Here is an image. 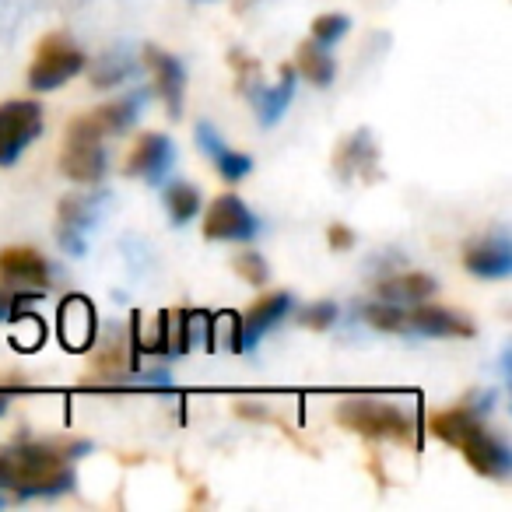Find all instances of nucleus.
<instances>
[{"label":"nucleus","instance_id":"nucleus-1","mask_svg":"<svg viewBox=\"0 0 512 512\" xmlns=\"http://www.w3.org/2000/svg\"><path fill=\"white\" fill-rule=\"evenodd\" d=\"M78 477L60 449L46 442H15L0 449V488L18 498H53L74 491Z\"/></svg>","mask_w":512,"mask_h":512},{"label":"nucleus","instance_id":"nucleus-2","mask_svg":"<svg viewBox=\"0 0 512 512\" xmlns=\"http://www.w3.org/2000/svg\"><path fill=\"white\" fill-rule=\"evenodd\" d=\"M428 428H432L435 439L460 449L463 460L470 463V470H477L481 477H491V481H509L512 449L505 446V439L488 432L484 421L477 418L474 411H467V407H449V411L432 414Z\"/></svg>","mask_w":512,"mask_h":512},{"label":"nucleus","instance_id":"nucleus-3","mask_svg":"<svg viewBox=\"0 0 512 512\" xmlns=\"http://www.w3.org/2000/svg\"><path fill=\"white\" fill-rule=\"evenodd\" d=\"M337 425L351 428L355 435L372 442H418V425H414L411 414H404L400 407L383 404V400L372 397H348L337 404L334 411Z\"/></svg>","mask_w":512,"mask_h":512},{"label":"nucleus","instance_id":"nucleus-4","mask_svg":"<svg viewBox=\"0 0 512 512\" xmlns=\"http://www.w3.org/2000/svg\"><path fill=\"white\" fill-rule=\"evenodd\" d=\"M109 197L106 190L102 193H74V197H64L57 207V239L64 246V253L71 256H85L88 249V232L99 225L102 218L109 214Z\"/></svg>","mask_w":512,"mask_h":512},{"label":"nucleus","instance_id":"nucleus-5","mask_svg":"<svg viewBox=\"0 0 512 512\" xmlns=\"http://www.w3.org/2000/svg\"><path fill=\"white\" fill-rule=\"evenodd\" d=\"M85 64H88L85 53L67 36L53 32V36H46L43 43H39L36 60H32V67H29L32 92H53V88H60L64 81L78 78V74L85 71Z\"/></svg>","mask_w":512,"mask_h":512},{"label":"nucleus","instance_id":"nucleus-6","mask_svg":"<svg viewBox=\"0 0 512 512\" xmlns=\"http://www.w3.org/2000/svg\"><path fill=\"white\" fill-rule=\"evenodd\" d=\"M39 134H43V106L36 99L4 102L0 106V165H15Z\"/></svg>","mask_w":512,"mask_h":512},{"label":"nucleus","instance_id":"nucleus-7","mask_svg":"<svg viewBox=\"0 0 512 512\" xmlns=\"http://www.w3.org/2000/svg\"><path fill=\"white\" fill-rule=\"evenodd\" d=\"M106 148H102V137L88 134L85 127L71 123L67 127V148L60 155V169L74 183H99L106 176Z\"/></svg>","mask_w":512,"mask_h":512},{"label":"nucleus","instance_id":"nucleus-8","mask_svg":"<svg viewBox=\"0 0 512 512\" xmlns=\"http://www.w3.org/2000/svg\"><path fill=\"white\" fill-rule=\"evenodd\" d=\"M256 232H260V221L232 193H221L204 218V235L214 242H249Z\"/></svg>","mask_w":512,"mask_h":512},{"label":"nucleus","instance_id":"nucleus-9","mask_svg":"<svg viewBox=\"0 0 512 512\" xmlns=\"http://www.w3.org/2000/svg\"><path fill=\"white\" fill-rule=\"evenodd\" d=\"M144 64L155 74V92L162 95L165 109H169V120H179L183 116V92H186L183 60L158 50V46H144Z\"/></svg>","mask_w":512,"mask_h":512},{"label":"nucleus","instance_id":"nucleus-10","mask_svg":"<svg viewBox=\"0 0 512 512\" xmlns=\"http://www.w3.org/2000/svg\"><path fill=\"white\" fill-rule=\"evenodd\" d=\"M144 102H148V92L144 88H137V92H127L120 95V99L106 102V106H99L95 113L88 116H78V127H85L88 134L95 137H106V134H123V130H130L137 123V116H141Z\"/></svg>","mask_w":512,"mask_h":512},{"label":"nucleus","instance_id":"nucleus-11","mask_svg":"<svg viewBox=\"0 0 512 512\" xmlns=\"http://www.w3.org/2000/svg\"><path fill=\"white\" fill-rule=\"evenodd\" d=\"M172 162H176V144L165 134H141L127 158V176L148 179V183H162L169 176Z\"/></svg>","mask_w":512,"mask_h":512},{"label":"nucleus","instance_id":"nucleus-12","mask_svg":"<svg viewBox=\"0 0 512 512\" xmlns=\"http://www.w3.org/2000/svg\"><path fill=\"white\" fill-rule=\"evenodd\" d=\"M463 267H467L474 278L484 281H502L512 274V242L509 235H488V239L474 242V246L463 253Z\"/></svg>","mask_w":512,"mask_h":512},{"label":"nucleus","instance_id":"nucleus-13","mask_svg":"<svg viewBox=\"0 0 512 512\" xmlns=\"http://www.w3.org/2000/svg\"><path fill=\"white\" fill-rule=\"evenodd\" d=\"M379 148H376V137L369 134V130H355V134L348 137V141H341V148H337L334 155V169L337 176L348 183V179L362 176L365 183H372V179H379Z\"/></svg>","mask_w":512,"mask_h":512},{"label":"nucleus","instance_id":"nucleus-14","mask_svg":"<svg viewBox=\"0 0 512 512\" xmlns=\"http://www.w3.org/2000/svg\"><path fill=\"white\" fill-rule=\"evenodd\" d=\"M57 330L67 351H88L95 344V330H99L95 306L88 299H81V295L64 299V306L57 313Z\"/></svg>","mask_w":512,"mask_h":512},{"label":"nucleus","instance_id":"nucleus-15","mask_svg":"<svg viewBox=\"0 0 512 512\" xmlns=\"http://www.w3.org/2000/svg\"><path fill=\"white\" fill-rule=\"evenodd\" d=\"M292 309H295V299L288 292H274V295H264L260 302H253L249 313L242 316V351H253L256 344H260V337L278 327Z\"/></svg>","mask_w":512,"mask_h":512},{"label":"nucleus","instance_id":"nucleus-16","mask_svg":"<svg viewBox=\"0 0 512 512\" xmlns=\"http://www.w3.org/2000/svg\"><path fill=\"white\" fill-rule=\"evenodd\" d=\"M0 278L8 285H25V288H43L50 285V264L29 246H11L0 249Z\"/></svg>","mask_w":512,"mask_h":512},{"label":"nucleus","instance_id":"nucleus-17","mask_svg":"<svg viewBox=\"0 0 512 512\" xmlns=\"http://www.w3.org/2000/svg\"><path fill=\"white\" fill-rule=\"evenodd\" d=\"M407 330L421 337H474V323L467 320L463 313H453V309H439V306H418L407 313Z\"/></svg>","mask_w":512,"mask_h":512},{"label":"nucleus","instance_id":"nucleus-18","mask_svg":"<svg viewBox=\"0 0 512 512\" xmlns=\"http://www.w3.org/2000/svg\"><path fill=\"white\" fill-rule=\"evenodd\" d=\"M256 99V116H260V123L264 127H274V123L281 120V113L288 109V102H292L295 95V67L292 64H281V74H278V85L274 88H256V92H249Z\"/></svg>","mask_w":512,"mask_h":512},{"label":"nucleus","instance_id":"nucleus-19","mask_svg":"<svg viewBox=\"0 0 512 512\" xmlns=\"http://www.w3.org/2000/svg\"><path fill=\"white\" fill-rule=\"evenodd\" d=\"M435 292V278L428 274H393V278L379 281V295L383 302H393V306H418V302L432 299Z\"/></svg>","mask_w":512,"mask_h":512},{"label":"nucleus","instance_id":"nucleus-20","mask_svg":"<svg viewBox=\"0 0 512 512\" xmlns=\"http://www.w3.org/2000/svg\"><path fill=\"white\" fill-rule=\"evenodd\" d=\"M137 57L130 46H116V50L102 53L92 64V85L95 88H116L120 81H127L130 74H137Z\"/></svg>","mask_w":512,"mask_h":512},{"label":"nucleus","instance_id":"nucleus-21","mask_svg":"<svg viewBox=\"0 0 512 512\" xmlns=\"http://www.w3.org/2000/svg\"><path fill=\"white\" fill-rule=\"evenodd\" d=\"M295 71L302 74L306 81H313V85H320V88H327L330 81H334V74H337V64H334V57L327 53V46H320V43H302L299 46V53H295Z\"/></svg>","mask_w":512,"mask_h":512},{"label":"nucleus","instance_id":"nucleus-22","mask_svg":"<svg viewBox=\"0 0 512 512\" xmlns=\"http://www.w3.org/2000/svg\"><path fill=\"white\" fill-rule=\"evenodd\" d=\"M200 190L193 183H183V179H176V183L165 186V211H169V221L172 225H186V221L197 218L200 211Z\"/></svg>","mask_w":512,"mask_h":512},{"label":"nucleus","instance_id":"nucleus-23","mask_svg":"<svg viewBox=\"0 0 512 512\" xmlns=\"http://www.w3.org/2000/svg\"><path fill=\"white\" fill-rule=\"evenodd\" d=\"M362 320L369 323L372 330H383V334H404L407 330V313L393 302H379V306H365Z\"/></svg>","mask_w":512,"mask_h":512},{"label":"nucleus","instance_id":"nucleus-24","mask_svg":"<svg viewBox=\"0 0 512 512\" xmlns=\"http://www.w3.org/2000/svg\"><path fill=\"white\" fill-rule=\"evenodd\" d=\"M123 369H130L127 351H123V341H109L106 348H102L99 355H95L92 383H99V379H120Z\"/></svg>","mask_w":512,"mask_h":512},{"label":"nucleus","instance_id":"nucleus-25","mask_svg":"<svg viewBox=\"0 0 512 512\" xmlns=\"http://www.w3.org/2000/svg\"><path fill=\"white\" fill-rule=\"evenodd\" d=\"M211 344H221L225 351L239 355L242 351V316L239 313L211 316Z\"/></svg>","mask_w":512,"mask_h":512},{"label":"nucleus","instance_id":"nucleus-26","mask_svg":"<svg viewBox=\"0 0 512 512\" xmlns=\"http://www.w3.org/2000/svg\"><path fill=\"white\" fill-rule=\"evenodd\" d=\"M11 323H15V348L18 351H39V348H43L46 327H43V320H39V316L18 309V313L11 316Z\"/></svg>","mask_w":512,"mask_h":512},{"label":"nucleus","instance_id":"nucleus-27","mask_svg":"<svg viewBox=\"0 0 512 512\" xmlns=\"http://www.w3.org/2000/svg\"><path fill=\"white\" fill-rule=\"evenodd\" d=\"M235 274H239L246 285L264 288L267 278H271V267H267V260L260 253H242V256H235Z\"/></svg>","mask_w":512,"mask_h":512},{"label":"nucleus","instance_id":"nucleus-28","mask_svg":"<svg viewBox=\"0 0 512 512\" xmlns=\"http://www.w3.org/2000/svg\"><path fill=\"white\" fill-rule=\"evenodd\" d=\"M348 29H351V18H344V15H320L313 22V43L334 46L337 39L348 36Z\"/></svg>","mask_w":512,"mask_h":512},{"label":"nucleus","instance_id":"nucleus-29","mask_svg":"<svg viewBox=\"0 0 512 512\" xmlns=\"http://www.w3.org/2000/svg\"><path fill=\"white\" fill-rule=\"evenodd\" d=\"M214 165H218L221 179H228V183H239V179H246L249 172H253V158L242 155V151H232L225 148L218 158H214Z\"/></svg>","mask_w":512,"mask_h":512},{"label":"nucleus","instance_id":"nucleus-30","mask_svg":"<svg viewBox=\"0 0 512 512\" xmlns=\"http://www.w3.org/2000/svg\"><path fill=\"white\" fill-rule=\"evenodd\" d=\"M337 316H341V309H337V302H316V306H306L299 313V323L309 330H330L337 323Z\"/></svg>","mask_w":512,"mask_h":512},{"label":"nucleus","instance_id":"nucleus-31","mask_svg":"<svg viewBox=\"0 0 512 512\" xmlns=\"http://www.w3.org/2000/svg\"><path fill=\"white\" fill-rule=\"evenodd\" d=\"M197 144H200V151H204V155L211 158V162L221 155V151L228 148V144L221 141L218 130H214V123H211V120H200V123H197Z\"/></svg>","mask_w":512,"mask_h":512},{"label":"nucleus","instance_id":"nucleus-32","mask_svg":"<svg viewBox=\"0 0 512 512\" xmlns=\"http://www.w3.org/2000/svg\"><path fill=\"white\" fill-rule=\"evenodd\" d=\"M495 400H498V393H495V390L470 393V400H467L463 407H467V411H474L477 418H481V414H491V411H495Z\"/></svg>","mask_w":512,"mask_h":512},{"label":"nucleus","instance_id":"nucleus-33","mask_svg":"<svg viewBox=\"0 0 512 512\" xmlns=\"http://www.w3.org/2000/svg\"><path fill=\"white\" fill-rule=\"evenodd\" d=\"M327 242H330V249H337V253H341V249L355 246V232H351L348 225H330L327 228Z\"/></svg>","mask_w":512,"mask_h":512},{"label":"nucleus","instance_id":"nucleus-34","mask_svg":"<svg viewBox=\"0 0 512 512\" xmlns=\"http://www.w3.org/2000/svg\"><path fill=\"white\" fill-rule=\"evenodd\" d=\"M11 306H15V292L11 288H0V320L8 323V316H11Z\"/></svg>","mask_w":512,"mask_h":512},{"label":"nucleus","instance_id":"nucleus-35","mask_svg":"<svg viewBox=\"0 0 512 512\" xmlns=\"http://www.w3.org/2000/svg\"><path fill=\"white\" fill-rule=\"evenodd\" d=\"M502 376H505V379H512V351H509V348L502 351Z\"/></svg>","mask_w":512,"mask_h":512},{"label":"nucleus","instance_id":"nucleus-36","mask_svg":"<svg viewBox=\"0 0 512 512\" xmlns=\"http://www.w3.org/2000/svg\"><path fill=\"white\" fill-rule=\"evenodd\" d=\"M11 407V390H0V414H8Z\"/></svg>","mask_w":512,"mask_h":512},{"label":"nucleus","instance_id":"nucleus-37","mask_svg":"<svg viewBox=\"0 0 512 512\" xmlns=\"http://www.w3.org/2000/svg\"><path fill=\"white\" fill-rule=\"evenodd\" d=\"M193 8H200V4H214V0H190Z\"/></svg>","mask_w":512,"mask_h":512},{"label":"nucleus","instance_id":"nucleus-38","mask_svg":"<svg viewBox=\"0 0 512 512\" xmlns=\"http://www.w3.org/2000/svg\"><path fill=\"white\" fill-rule=\"evenodd\" d=\"M4 505H8V498H4V495H0V509H4Z\"/></svg>","mask_w":512,"mask_h":512}]
</instances>
